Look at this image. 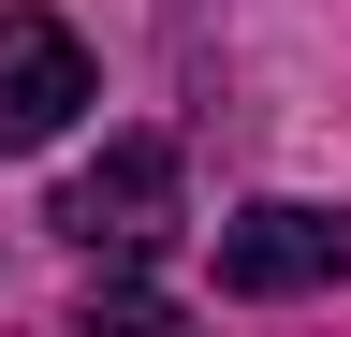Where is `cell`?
Listing matches in <instances>:
<instances>
[{
    "instance_id": "obj_2",
    "label": "cell",
    "mask_w": 351,
    "mask_h": 337,
    "mask_svg": "<svg viewBox=\"0 0 351 337\" xmlns=\"http://www.w3.org/2000/svg\"><path fill=\"white\" fill-rule=\"evenodd\" d=\"M351 264V220L337 205H249V220H219V293H322Z\"/></svg>"
},
{
    "instance_id": "obj_1",
    "label": "cell",
    "mask_w": 351,
    "mask_h": 337,
    "mask_svg": "<svg viewBox=\"0 0 351 337\" xmlns=\"http://www.w3.org/2000/svg\"><path fill=\"white\" fill-rule=\"evenodd\" d=\"M73 249H147L161 220H176V147L161 132H132V147H103L88 176H59V205H44Z\"/></svg>"
},
{
    "instance_id": "obj_3",
    "label": "cell",
    "mask_w": 351,
    "mask_h": 337,
    "mask_svg": "<svg viewBox=\"0 0 351 337\" xmlns=\"http://www.w3.org/2000/svg\"><path fill=\"white\" fill-rule=\"evenodd\" d=\"M88 117V45L59 15H0V147H59Z\"/></svg>"
}]
</instances>
